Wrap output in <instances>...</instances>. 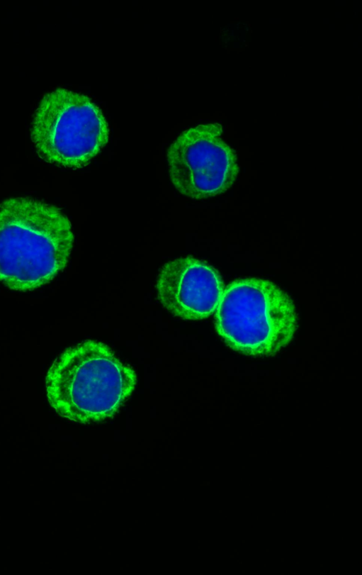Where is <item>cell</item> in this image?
<instances>
[{
	"instance_id": "6",
	"label": "cell",
	"mask_w": 362,
	"mask_h": 575,
	"mask_svg": "<svg viewBox=\"0 0 362 575\" xmlns=\"http://www.w3.org/2000/svg\"><path fill=\"white\" fill-rule=\"evenodd\" d=\"M156 287L162 305L186 320H201L211 316L225 290L215 269L191 257L166 263L159 271Z\"/></svg>"
},
{
	"instance_id": "5",
	"label": "cell",
	"mask_w": 362,
	"mask_h": 575,
	"mask_svg": "<svg viewBox=\"0 0 362 575\" xmlns=\"http://www.w3.org/2000/svg\"><path fill=\"white\" fill-rule=\"evenodd\" d=\"M222 133L220 123L198 124L183 131L169 146V177L180 194L206 199L232 186L239 172L237 157Z\"/></svg>"
},
{
	"instance_id": "1",
	"label": "cell",
	"mask_w": 362,
	"mask_h": 575,
	"mask_svg": "<svg viewBox=\"0 0 362 575\" xmlns=\"http://www.w3.org/2000/svg\"><path fill=\"white\" fill-rule=\"evenodd\" d=\"M74 244L69 218L30 197L0 203V282L19 291L50 282L66 267Z\"/></svg>"
},
{
	"instance_id": "3",
	"label": "cell",
	"mask_w": 362,
	"mask_h": 575,
	"mask_svg": "<svg viewBox=\"0 0 362 575\" xmlns=\"http://www.w3.org/2000/svg\"><path fill=\"white\" fill-rule=\"evenodd\" d=\"M215 313V328L233 350L254 357L275 355L298 328L295 305L273 282L242 279L227 285Z\"/></svg>"
},
{
	"instance_id": "2",
	"label": "cell",
	"mask_w": 362,
	"mask_h": 575,
	"mask_svg": "<svg viewBox=\"0 0 362 575\" xmlns=\"http://www.w3.org/2000/svg\"><path fill=\"white\" fill-rule=\"evenodd\" d=\"M137 377L104 343L89 340L62 352L45 376L47 398L61 417L86 424L117 413Z\"/></svg>"
},
{
	"instance_id": "4",
	"label": "cell",
	"mask_w": 362,
	"mask_h": 575,
	"mask_svg": "<svg viewBox=\"0 0 362 575\" xmlns=\"http://www.w3.org/2000/svg\"><path fill=\"white\" fill-rule=\"evenodd\" d=\"M30 134L45 162L79 169L106 145L109 127L101 108L87 96L64 88L45 94L33 118Z\"/></svg>"
}]
</instances>
